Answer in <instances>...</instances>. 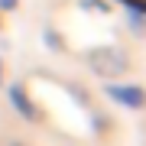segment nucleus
Wrapping results in <instances>:
<instances>
[{"label":"nucleus","instance_id":"nucleus-1","mask_svg":"<svg viewBox=\"0 0 146 146\" xmlns=\"http://www.w3.org/2000/svg\"><path fill=\"white\" fill-rule=\"evenodd\" d=\"M130 3H136V7H143V10H146V0H130Z\"/></svg>","mask_w":146,"mask_h":146}]
</instances>
